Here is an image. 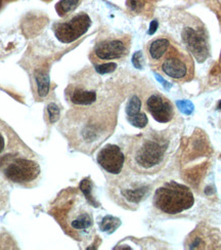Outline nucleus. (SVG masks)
<instances>
[{
    "instance_id": "cd10ccee",
    "label": "nucleus",
    "mask_w": 221,
    "mask_h": 250,
    "mask_svg": "<svg viewBox=\"0 0 221 250\" xmlns=\"http://www.w3.org/2000/svg\"><path fill=\"white\" fill-rule=\"evenodd\" d=\"M218 109H220V110H221V101L218 103Z\"/></svg>"
},
{
    "instance_id": "a878e982",
    "label": "nucleus",
    "mask_w": 221,
    "mask_h": 250,
    "mask_svg": "<svg viewBox=\"0 0 221 250\" xmlns=\"http://www.w3.org/2000/svg\"><path fill=\"white\" fill-rule=\"evenodd\" d=\"M158 27H159V24H158V21H156V20L152 21L151 25H150V29H149V34H150V35L154 34V33L156 32V31H157Z\"/></svg>"
},
{
    "instance_id": "bb28decb",
    "label": "nucleus",
    "mask_w": 221,
    "mask_h": 250,
    "mask_svg": "<svg viewBox=\"0 0 221 250\" xmlns=\"http://www.w3.org/2000/svg\"><path fill=\"white\" fill-rule=\"evenodd\" d=\"M156 78L158 79V80H159L161 83H162V84H163V86L165 87V88H167V89H169L171 86H172V84H171V83H168L166 80H164L160 75H158V74H156Z\"/></svg>"
},
{
    "instance_id": "4be33fe9",
    "label": "nucleus",
    "mask_w": 221,
    "mask_h": 250,
    "mask_svg": "<svg viewBox=\"0 0 221 250\" xmlns=\"http://www.w3.org/2000/svg\"><path fill=\"white\" fill-rule=\"evenodd\" d=\"M176 106L180 109L181 113H183L184 115H191V114L194 112V104L191 101L187 100H182V101H177L176 102Z\"/></svg>"
},
{
    "instance_id": "b1692460",
    "label": "nucleus",
    "mask_w": 221,
    "mask_h": 250,
    "mask_svg": "<svg viewBox=\"0 0 221 250\" xmlns=\"http://www.w3.org/2000/svg\"><path fill=\"white\" fill-rule=\"evenodd\" d=\"M132 64L136 69H142L143 66V58L141 51H136L132 57Z\"/></svg>"
},
{
    "instance_id": "c85d7f7f",
    "label": "nucleus",
    "mask_w": 221,
    "mask_h": 250,
    "mask_svg": "<svg viewBox=\"0 0 221 250\" xmlns=\"http://www.w3.org/2000/svg\"><path fill=\"white\" fill-rule=\"evenodd\" d=\"M2 2H3V0H0V8H1V6H2Z\"/></svg>"
},
{
    "instance_id": "2eb2a0df",
    "label": "nucleus",
    "mask_w": 221,
    "mask_h": 250,
    "mask_svg": "<svg viewBox=\"0 0 221 250\" xmlns=\"http://www.w3.org/2000/svg\"><path fill=\"white\" fill-rule=\"evenodd\" d=\"M34 88L37 95V98L42 100L44 99L49 92L50 82H49V74L45 68H38L35 70L34 74Z\"/></svg>"
},
{
    "instance_id": "dca6fc26",
    "label": "nucleus",
    "mask_w": 221,
    "mask_h": 250,
    "mask_svg": "<svg viewBox=\"0 0 221 250\" xmlns=\"http://www.w3.org/2000/svg\"><path fill=\"white\" fill-rule=\"evenodd\" d=\"M19 142H20V139L17 138V135L13 131H6L3 128H0V157L5 154L27 148L25 145L20 146V147L12 148V144Z\"/></svg>"
},
{
    "instance_id": "20e7f679",
    "label": "nucleus",
    "mask_w": 221,
    "mask_h": 250,
    "mask_svg": "<svg viewBox=\"0 0 221 250\" xmlns=\"http://www.w3.org/2000/svg\"><path fill=\"white\" fill-rule=\"evenodd\" d=\"M153 202L157 209L172 215L192 208L195 198L188 187L171 181L158 188Z\"/></svg>"
},
{
    "instance_id": "6ab92c4d",
    "label": "nucleus",
    "mask_w": 221,
    "mask_h": 250,
    "mask_svg": "<svg viewBox=\"0 0 221 250\" xmlns=\"http://www.w3.org/2000/svg\"><path fill=\"white\" fill-rule=\"evenodd\" d=\"M5 178L0 175V212L4 210L9 199V191H8V186L5 182Z\"/></svg>"
},
{
    "instance_id": "393cba45",
    "label": "nucleus",
    "mask_w": 221,
    "mask_h": 250,
    "mask_svg": "<svg viewBox=\"0 0 221 250\" xmlns=\"http://www.w3.org/2000/svg\"><path fill=\"white\" fill-rule=\"evenodd\" d=\"M127 6L132 10H139L142 6V2L141 0H128Z\"/></svg>"
},
{
    "instance_id": "1a4fd4ad",
    "label": "nucleus",
    "mask_w": 221,
    "mask_h": 250,
    "mask_svg": "<svg viewBox=\"0 0 221 250\" xmlns=\"http://www.w3.org/2000/svg\"><path fill=\"white\" fill-rule=\"evenodd\" d=\"M126 156L116 145H107L98 154V163L111 174H120L124 168Z\"/></svg>"
},
{
    "instance_id": "0eeeda50",
    "label": "nucleus",
    "mask_w": 221,
    "mask_h": 250,
    "mask_svg": "<svg viewBox=\"0 0 221 250\" xmlns=\"http://www.w3.org/2000/svg\"><path fill=\"white\" fill-rule=\"evenodd\" d=\"M110 187L113 199L127 209H135L150 193V186L136 179L114 180Z\"/></svg>"
},
{
    "instance_id": "f257e3e1",
    "label": "nucleus",
    "mask_w": 221,
    "mask_h": 250,
    "mask_svg": "<svg viewBox=\"0 0 221 250\" xmlns=\"http://www.w3.org/2000/svg\"><path fill=\"white\" fill-rule=\"evenodd\" d=\"M168 152L169 140L165 133L146 131L132 139L126 154V161L135 173L155 174L165 166Z\"/></svg>"
},
{
    "instance_id": "a211bd4d",
    "label": "nucleus",
    "mask_w": 221,
    "mask_h": 250,
    "mask_svg": "<svg viewBox=\"0 0 221 250\" xmlns=\"http://www.w3.org/2000/svg\"><path fill=\"white\" fill-rule=\"evenodd\" d=\"M120 225H121V221L119 218L114 217L112 215H107L102 218L100 228L102 232L111 234L117 230V229L120 227Z\"/></svg>"
},
{
    "instance_id": "f03ea898",
    "label": "nucleus",
    "mask_w": 221,
    "mask_h": 250,
    "mask_svg": "<svg viewBox=\"0 0 221 250\" xmlns=\"http://www.w3.org/2000/svg\"><path fill=\"white\" fill-rule=\"evenodd\" d=\"M48 212L56 218L62 230L75 239H82L93 227L90 208L83 196L74 190L60 192L49 205Z\"/></svg>"
},
{
    "instance_id": "7ed1b4c3",
    "label": "nucleus",
    "mask_w": 221,
    "mask_h": 250,
    "mask_svg": "<svg viewBox=\"0 0 221 250\" xmlns=\"http://www.w3.org/2000/svg\"><path fill=\"white\" fill-rule=\"evenodd\" d=\"M0 172L7 181L27 189L36 187L41 176L40 164L28 147L1 156Z\"/></svg>"
},
{
    "instance_id": "39448f33",
    "label": "nucleus",
    "mask_w": 221,
    "mask_h": 250,
    "mask_svg": "<svg viewBox=\"0 0 221 250\" xmlns=\"http://www.w3.org/2000/svg\"><path fill=\"white\" fill-rule=\"evenodd\" d=\"M157 70L176 82L184 83L193 80L195 62L187 51L174 42Z\"/></svg>"
},
{
    "instance_id": "aec40b11",
    "label": "nucleus",
    "mask_w": 221,
    "mask_h": 250,
    "mask_svg": "<svg viewBox=\"0 0 221 250\" xmlns=\"http://www.w3.org/2000/svg\"><path fill=\"white\" fill-rule=\"evenodd\" d=\"M91 186H92L91 181H90L89 179H85V180H83V181L81 182V184H80V190H81V192L83 193V195L85 196L86 200H87L90 204H92L93 206H98L97 203H96V201H94V199H93L92 195H91Z\"/></svg>"
},
{
    "instance_id": "4468645a",
    "label": "nucleus",
    "mask_w": 221,
    "mask_h": 250,
    "mask_svg": "<svg viewBox=\"0 0 221 250\" xmlns=\"http://www.w3.org/2000/svg\"><path fill=\"white\" fill-rule=\"evenodd\" d=\"M96 90L86 89L81 86H73L69 90V100L76 106H90L97 101Z\"/></svg>"
},
{
    "instance_id": "f3484780",
    "label": "nucleus",
    "mask_w": 221,
    "mask_h": 250,
    "mask_svg": "<svg viewBox=\"0 0 221 250\" xmlns=\"http://www.w3.org/2000/svg\"><path fill=\"white\" fill-rule=\"evenodd\" d=\"M81 0H60L56 4V10L60 17L65 18L75 10L80 4Z\"/></svg>"
},
{
    "instance_id": "423d86ee",
    "label": "nucleus",
    "mask_w": 221,
    "mask_h": 250,
    "mask_svg": "<svg viewBox=\"0 0 221 250\" xmlns=\"http://www.w3.org/2000/svg\"><path fill=\"white\" fill-rule=\"evenodd\" d=\"M131 46V37L127 34L108 35L97 41L90 53L93 65L100 62L121 61L128 56Z\"/></svg>"
},
{
    "instance_id": "9d476101",
    "label": "nucleus",
    "mask_w": 221,
    "mask_h": 250,
    "mask_svg": "<svg viewBox=\"0 0 221 250\" xmlns=\"http://www.w3.org/2000/svg\"><path fill=\"white\" fill-rule=\"evenodd\" d=\"M145 108L153 118L160 123L170 122L175 114L172 103L161 93H153L147 98Z\"/></svg>"
},
{
    "instance_id": "5701e85b",
    "label": "nucleus",
    "mask_w": 221,
    "mask_h": 250,
    "mask_svg": "<svg viewBox=\"0 0 221 250\" xmlns=\"http://www.w3.org/2000/svg\"><path fill=\"white\" fill-rule=\"evenodd\" d=\"M47 114H48V119L50 123H55L60 118V108L56 105V104H49L47 107Z\"/></svg>"
},
{
    "instance_id": "f8f14e48",
    "label": "nucleus",
    "mask_w": 221,
    "mask_h": 250,
    "mask_svg": "<svg viewBox=\"0 0 221 250\" xmlns=\"http://www.w3.org/2000/svg\"><path fill=\"white\" fill-rule=\"evenodd\" d=\"M173 43L174 41L166 35L158 36L147 43L146 56L149 58L150 64L153 68L157 69L158 66L161 64V62L164 60Z\"/></svg>"
},
{
    "instance_id": "ddd939ff",
    "label": "nucleus",
    "mask_w": 221,
    "mask_h": 250,
    "mask_svg": "<svg viewBox=\"0 0 221 250\" xmlns=\"http://www.w3.org/2000/svg\"><path fill=\"white\" fill-rule=\"evenodd\" d=\"M126 115L129 123L138 128H144L149 122L145 114L141 112V101L136 96L131 97L128 101L126 106Z\"/></svg>"
},
{
    "instance_id": "6e6552de",
    "label": "nucleus",
    "mask_w": 221,
    "mask_h": 250,
    "mask_svg": "<svg viewBox=\"0 0 221 250\" xmlns=\"http://www.w3.org/2000/svg\"><path fill=\"white\" fill-rule=\"evenodd\" d=\"M91 19L86 13H79L72 16L61 22L55 23L52 30L55 36L61 43H73L86 34L91 27Z\"/></svg>"
},
{
    "instance_id": "412c9836",
    "label": "nucleus",
    "mask_w": 221,
    "mask_h": 250,
    "mask_svg": "<svg viewBox=\"0 0 221 250\" xmlns=\"http://www.w3.org/2000/svg\"><path fill=\"white\" fill-rule=\"evenodd\" d=\"M94 69H96L97 73H99L100 75L110 74V73H113L116 69H117V64H116L115 62H100V64L94 65Z\"/></svg>"
},
{
    "instance_id": "c756f323",
    "label": "nucleus",
    "mask_w": 221,
    "mask_h": 250,
    "mask_svg": "<svg viewBox=\"0 0 221 250\" xmlns=\"http://www.w3.org/2000/svg\"><path fill=\"white\" fill-rule=\"evenodd\" d=\"M220 67H221V58H220Z\"/></svg>"
},
{
    "instance_id": "9b49d317",
    "label": "nucleus",
    "mask_w": 221,
    "mask_h": 250,
    "mask_svg": "<svg viewBox=\"0 0 221 250\" xmlns=\"http://www.w3.org/2000/svg\"><path fill=\"white\" fill-rule=\"evenodd\" d=\"M182 39L188 50H191L199 62H204L208 57V42L205 32L195 28H185Z\"/></svg>"
}]
</instances>
